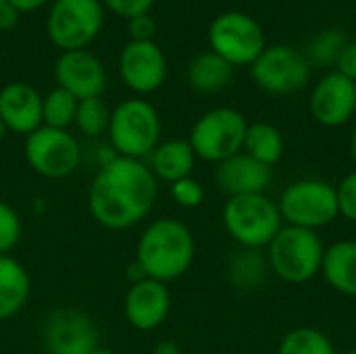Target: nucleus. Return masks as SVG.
Masks as SVG:
<instances>
[{
	"label": "nucleus",
	"instance_id": "f257e3e1",
	"mask_svg": "<svg viewBox=\"0 0 356 354\" xmlns=\"http://www.w3.org/2000/svg\"><path fill=\"white\" fill-rule=\"evenodd\" d=\"M159 179L146 161L115 156L98 167L88 192L92 219L111 232H123L144 221L154 209Z\"/></svg>",
	"mask_w": 356,
	"mask_h": 354
},
{
	"label": "nucleus",
	"instance_id": "f03ea898",
	"mask_svg": "<svg viewBox=\"0 0 356 354\" xmlns=\"http://www.w3.org/2000/svg\"><path fill=\"white\" fill-rule=\"evenodd\" d=\"M196 259L192 230L175 217H159L146 225L136 244V263L150 280L169 284L186 275Z\"/></svg>",
	"mask_w": 356,
	"mask_h": 354
},
{
	"label": "nucleus",
	"instance_id": "7ed1b4c3",
	"mask_svg": "<svg viewBox=\"0 0 356 354\" xmlns=\"http://www.w3.org/2000/svg\"><path fill=\"white\" fill-rule=\"evenodd\" d=\"M325 244L319 232L284 225L271 244L265 248V257L271 273L292 286H302L321 275Z\"/></svg>",
	"mask_w": 356,
	"mask_h": 354
},
{
	"label": "nucleus",
	"instance_id": "20e7f679",
	"mask_svg": "<svg viewBox=\"0 0 356 354\" xmlns=\"http://www.w3.org/2000/svg\"><path fill=\"white\" fill-rule=\"evenodd\" d=\"M223 227L238 248L265 250L284 227L277 202L267 194L227 198L223 204Z\"/></svg>",
	"mask_w": 356,
	"mask_h": 354
},
{
	"label": "nucleus",
	"instance_id": "39448f33",
	"mask_svg": "<svg viewBox=\"0 0 356 354\" xmlns=\"http://www.w3.org/2000/svg\"><path fill=\"white\" fill-rule=\"evenodd\" d=\"M108 144L119 156L144 161L161 142V117L144 98H127L111 113Z\"/></svg>",
	"mask_w": 356,
	"mask_h": 354
},
{
	"label": "nucleus",
	"instance_id": "423d86ee",
	"mask_svg": "<svg viewBox=\"0 0 356 354\" xmlns=\"http://www.w3.org/2000/svg\"><path fill=\"white\" fill-rule=\"evenodd\" d=\"M277 209L284 225L313 232L340 219L336 186L319 177H302L286 186L277 198Z\"/></svg>",
	"mask_w": 356,
	"mask_h": 354
},
{
	"label": "nucleus",
	"instance_id": "0eeeda50",
	"mask_svg": "<svg viewBox=\"0 0 356 354\" xmlns=\"http://www.w3.org/2000/svg\"><path fill=\"white\" fill-rule=\"evenodd\" d=\"M246 129L248 121L240 111L229 106H217L196 119L190 129L188 142L196 159L219 165L242 152Z\"/></svg>",
	"mask_w": 356,
	"mask_h": 354
},
{
	"label": "nucleus",
	"instance_id": "6e6552de",
	"mask_svg": "<svg viewBox=\"0 0 356 354\" xmlns=\"http://www.w3.org/2000/svg\"><path fill=\"white\" fill-rule=\"evenodd\" d=\"M209 44L211 50L232 67H250L267 48L261 23L242 10L217 15L209 27Z\"/></svg>",
	"mask_w": 356,
	"mask_h": 354
},
{
	"label": "nucleus",
	"instance_id": "1a4fd4ad",
	"mask_svg": "<svg viewBox=\"0 0 356 354\" xmlns=\"http://www.w3.org/2000/svg\"><path fill=\"white\" fill-rule=\"evenodd\" d=\"M104 23L100 0H54L48 13L46 29L50 42L63 52L86 50Z\"/></svg>",
	"mask_w": 356,
	"mask_h": 354
},
{
	"label": "nucleus",
	"instance_id": "9d476101",
	"mask_svg": "<svg viewBox=\"0 0 356 354\" xmlns=\"http://www.w3.org/2000/svg\"><path fill=\"white\" fill-rule=\"evenodd\" d=\"M23 154L29 169L46 179H65L81 163V146L69 129L42 125L25 138Z\"/></svg>",
	"mask_w": 356,
	"mask_h": 354
},
{
	"label": "nucleus",
	"instance_id": "9b49d317",
	"mask_svg": "<svg viewBox=\"0 0 356 354\" xmlns=\"http://www.w3.org/2000/svg\"><path fill=\"white\" fill-rule=\"evenodd\" d=\"M250 75L261 90L273 96H288L300 92L309 83L311 63L300 50L275 44L267 46L250 65Z\"/></svg>",
	"mask_w": 356,
	"mask_h": 354
},
{
	"label": "nucleus",
	"instance_id": "f8f14e48",
	"mask_svg": "<svg viewBox=\"0 0 356 354\" xmlns=\"http://www.w3.org/2000/svg\"><path fill=\"white\" fill-rule=\"evenodd\" d=\"M46 354H92L100 346L96 321L79 309H54L42 328Z\"/></svg>",
	"mask_w": 356,
	"mask_h": 354
},
{
	"label": "nucleus",
	"instance_id": "ddd939ff",
	"mask_svg": "<svg viewBox=\"0 0 356 354\" xmlns=\"http://www.w3.org/2000/svg\"><path fill=\"white\" fill-rule=\"evenodd\" d=\"M309 108L323 127H342L356 115V83L340 71H332L317 81L311 92Z\"/></svg>",
	"mask_w": 356,
	"mask_h": 354
},
{
	"label": "nucleus",
	"instance_id": "4468645a",
	"mask_svg": "<svg viewBox=\"0 0 356 354\" xmlns=\"http://www.w3.org/2000/svg\"><path fill=\"white\" fill-rule=\"evenodd\" d=\"M119 75L136 94H152L167 79V58L154 40L129 42L119 56Z\"/></svg>",
	"mask_w": 356,
	"mask_h": 354
},
{
	"label": "nucleus",
	"instance_id": "2eb2a0df",
	"mask_svg": "<svg viewBox=\"0 0 356 354\" xmlns=\"http://www.w3.org/2000/svg\"><path fill=\"white\" fill-rule=\"evenodd\" d=\"M171 313V292L169 286L150 277L129 284L123 300L125 321L138 332L159 330Z\"/></svg>",
	"mask_w": 356,
	"mask_h": 354
},
{
	"label": "nucleus",
	"instance_id": "dca6fc26",
	"mask_svg": "<svg viewBox=\"0 0 356 354\" xmlns=\"http://www.w3.org/2000/svg\"><path fill=\"white\" fill-rule=\"evenodd\" d=\"M58 88L73 94L77 100L98 98L106 90V71L100 58L86 50L63 52L54 67Z\"/></svg>",
	"mask_w": 356,
	"mask_h": 354
},
{
	"label": "nucleus",
	"instance_id": "f3484780",
	"mask_svg": "<svg viewBox=\"0 0 356 354\" xmlns=\"http://www.w3.org/2000/svg\"><path fill=\"white\" fill-rule=\"evenodd\" d=\"M273 182V169L254 161L246 152H238L232 159L223 161L215 169V184L227 196H248V194H267Z\"/></svg>",
	"mask_w": 356,
	"mask_h": 354
},
{
	"label": "nucleus",
	"instance_id": "a211bd4d",
	"mask_svg": "<svg viewBox=\"0 0 356 354\" xmlns=\"http://www.w3.org/2000/svg\"><path fill=\"white\" fill-rule=\"evenodd\" d=\"M40 92L25 83L13 81L0 90V119L8 131L19 136H29L44 125Z\"/></svg>",
	"mask_w": 356,
	"mask_h": 354
},
{
	"label": "nucleus",
	"instance_id": "6ab92c4d",
	"mask_svg": "<svg viewBox=\"0 0 356 354\" xmlns=\"http://www.w3.org/2000/svg\"><path fill=\"white\" fill-rule=\"evenodd\" d=\"M146 165L159 182H167L171 186L192 175L196 167V154L188 140L173 138L167 142H159L156 148L148 154Z\"/></svg>",
	"mask_w": 356,
	"mask_h": 354
},
{
	"label": "nucleus",
	"instance_id": "aec40b11",
	"mask_svg": "<svg viewBox=\"0 0 356 354\" xmlns=\"http://www.w3.org/2000/svg\"><path fill=\"white\" fill-rule=\"evenodd\" d=\"M321 275L334 292L356 298V240H338L325 246Z\"/></svg>",
	"mask_w": 356,
	"mask_h": 354
},
{
	"label": "nucleus",
	"instance_id": "412c9836",
	"mask_svg": "<svg viewBox=\"0 0 356 354\" xmlns=\"http://www.w3.org/2000/svg\"><path fill=\"white\" fill-rule=\"evenodd\" d=\"M31 294V277L13 255H0V321L23 311Z\"/></svg>",
	"mask_w": 356,
	"mask_h": 354
},
{
	"label": "nucleus",
	"instance_id": "4be33fe9",
	"mask_svg": "<svg viewBox=\"0 0 356 354\" xmlns=\"http://www.w3.org/2000/svg\"><path fill=\"white\" fill-rule=\"evenodd\" d=\"M227 280L236 290L242 292H254L265 286L267 275L271 273L267 257L263 250H250V248H238L229 259L225 267Z\"/></svg>",
	"mask_w": 356,
	"mask_h": 354
},
{
	"label": "nucleus",
	"instance_id": "5701e85b",
	"mask_svg": "<svg viewBox=\"0 0 356 354\" xmlns=\"http://www.w3.org/2000/svg\"><path fill=\"white\" fill-rule=\"evenodd\" d=\"M232 75L234 67L213 50L196 54L188 65V81L196 92L202 94L221 92L232 81Z\"/></svg>",
	"mask_w": 356,
	"mask_h": 354
},
{
	"label": "nucleus",
	"instance_id": "b1692460",
	"mask_svg": "<svg viewBox=\"0 0 356 354\" xmlns=\"http://www.w3.org/2000/svg\"><path fill=\"white\" fill-rule=\"evenodd\" d=\"M284 150H286V142H284L282 131L275 125H271L267 121L248 123L242 152H246L254 161L273 169L282 161Z\"/></svg>",
	"mask_w": 356,
	"mask_h": 354
},
{
	"label": "nucleus",
	"instance_id": "393cba45",
	"mask_svg": "<svg viewBox=\"0 0 356 354\" xmlns=\"http://www.w3.org/2000/svg\"><path fill=\"white\" fill-rule=\"evenodd\" d=\"M277 354H340L336 351V344L332 342V338L317 330V328H294L290 330L280 346Z\"/></svg>",
	"mask_w": 356,
	"mask_h": 354
},
{
	"label": "nucleus",
	"instance_id": "a878e982",
	"mask_svg": "<svg viewBox=\"0 0 356 354\" xmlns=\"http://www.w3.org/2000/svg\"><path fill=\"white\" fill-rule=\"evenodd\" d=\"M79 100L63 88H54L42 98V117L46 127L54 129H69L75 123Z\"/></svg>",
	"mask_w": 356,
	"mask_h": 354
},
{
	"label": "nucleus",
	"instance_id": "bb28decb",
	"mask_svg": "<svg viewBox=\"0 0 356 354\" xmlns=\"http://www.w3.org/2000/svg\"><path fill=\"white\" fill-rule=\"evenodd\" d=\"M111 113H113V108L106 106L102 96L86 98V100H79V104H77V113H75V123L73 125L86 138H98V136L108 131Z\"/></svg>",
	"mask_w": 356,
	"mask_h": 354
},
{
	"label": "nucleus",
	"instance_id": "cd10ccee",
	"mask_svg": "<svg viewBox=\"0 0 356 354\" xmlns=\"http://www.w3.org/2000/svg\"><path fill=\"white\" fill-rule=\"evenodd\" d=\"M21 215L13 204L0 200V255H10V250L21 242Z\"/></svg>",
	"mask_w": 356,
	"mask_h": 354
},
{
	"label": "nucleus",
	"instance_id": "c85d7f7f",
	"mask_svg": "<svg viewBox=\"0 0 356 354\" xmlns=\"http://www.w3.org/2000/svg\"><path fill=\"white\" fill-rule=\"evenodd\" d=\"M169 192H171L173 202L181 209H198L204 202V194H207L204 186L198 179H194L192 175L171 184Z\"/></svg>",
	"mask_w": 356,
	"mask_h": 354
},
{
	"label": "nucleus",
	"instance_id": "c756f323",
	"mask_svg": "<svg viewBox=\"0 0 356 354\" xmlns=\"http://www.w3.org/2000/svg\"><path fill=\"white\" fill-rule=\"evenodd\" d=\"M344 46H346V44H344V35H340L338 31L321 33V35L313 42L311 58H313V61H317L319 65L336 63Z\"/></svg>",
	"mask_w": 356,
	"mask_h": 354
},
{
	"label": "nucleus",
	"instance_id": "7c9ffc66",
	"mask_svg": "<svg viewBox=\"0 0 356 354\" xmlns=\"http://www.w3.org/2000/svg\"><path fill=\"white\" fill-rule=\"evenodd\" d=\"M336 198H338V215L350 223H356V169L342 177V182L336 186Z\"/></svg>",
	"mask_w": 356,
	"mask_h": 354
},
{
	"label": "nucleus",
	"instance_id": "2f4dec72",
	"mask_svg": "<svg viewBox=\"0 0 356 354\" xmlns=\"http://www.w3.org/2000/svg\"><path fill=\"white\" fill-rule=\"evenodd\" d=\"M104 10H111L117 17L131 19L144 13H150L154 0H100Z\"/></svg>",
	"mask_w": 356,
	"mask_h": 354
},
{
	"label": "nucleus",
	"instance_id": "473e14b6",
	"mask_svg": "<svg viewBox=\"0 0 356 354\" xmlns=\"http://www.w3.org/2000/svg\"><path fill=\"white\" fill-rule=\"evenodd\" d=\"M154 31H156V23L150 13L127 19V33L131 42H150L154 38Z\"/></svg>",
	"mask_w": 356,
	"mask_h": 354
},
{
	"label": "nucleus",
	"instance_id": "72a5a7b5",
	"mask_svg": "<svg viewBox=\"0 0 356 354\" xmlns=\"http://www.w3.org/2000/svg\"><path fill=\"white\" fill-rule=\"evenodd\" d=\"M336 65H338V71H340L344 77H348L350 81H355L356 83V42L346 44V46L342 48V52H340Z\"/></svg>",
	"mask_w": 356,
	"mask_h": 354
},
{
	"label": "nucleus",
	"instance_id": "f704fd0d",
	"mask_svg": "<svg viewBox=\"0 0 356 354\" xmlns=\"http://www.w3.org/2000/svg\"><path fill=\"white\" fill-rule=\"evenodd\" d=\"M19 17H21V13L13 4H8L6 0L0 2V29L2 31H8V29L17 27Z\"/></svg>",
	"mask_w": 356,
	"mask_h": 354
},
{
	"label": "nucleus",
	"instance_id": "c9c22d12",
	"mask_svg": "<svg viewBox=\"0 0 356 354\" xmlns=\"http://www.w3.org/2000/svg\"><path fill=\"white\" fill-rule=\"evenodd\" d=\"M8 4H13L19 13H31L42 8L48 0H6Z\"/></svg>",
	"mask_w": 356,
	"mask_h": 354
},
{
	"label": "nucleus",
	"instance_id": "e433bc0d",
	"mask_svg": "<svg viewBox=\"0 0 356 354\" xmlns=\"http://www.w3.org/2000/svg\"><path fill=\"white\" fill-rule=\"evenodd\" d=\"M152 354H186V353L179 348V344H177V342H173V340H161V342H156V344H154Z\"/></svg>",
	"mask_w": 356,
	"mask_h": 354
},
{
	"label": "nucleus",
	"instance_id": "4c0bfd02",
	"mask_svg": "<svg viewBox=\"0 0 356 354\" xmlns=\"http://www.w3.org/2000/svg\"><path fill=\"white\" fill-rule=\"evenodd\" d=\"M350 154H353V161H355L356 165V123L355 129H353V136H350Z\"/></svg>",
	"mask_w": 356,
	"mask_h": 354
},
{
	"label": "nucleus",
	"instance_id": "58836bf2",
	"mask_svg": "<svg viewBox=\"0 0 356 354\" xmlns=\"http://www.w3.org/2000/svg\"><path fill=\"white\" fill-rule=\"evenodd\" d=\"M6 134H8V129H6V125L2 123V119H0V142L6 138Z\"/></svg>",
	"mask_w": 356,
	"mask_h": 354
},
{
	"label": "nucleus",
	"instance_id": "ea45409f",
	"mask_svg": "<svg viewBox=\"0 0 356 354\" xmlns=\"http://www.w3.org/2000/svg\"><path fill=\"white\" fill-rule=\"evenodd\" d=\"M92 354H115V353H113V351H108V348H102V346H98V348H96V351H94Z\"/></svg>",
	"mask_w": 356,
	"mask_h": 354
},
{
	"label": "nucleus",
	"instance_id": "a19ab883",
	"mask_svg": "<svg viewBox=\"0 0 356 354\" xmlns=\"http://www.w3.org/2000/svg\"><path fill=\"white\" fill-rule=\"evenodd\" d=\"M342 354H356V348H348L346 353H342Z\"/></svg>",
	"mask_w": 356,
	"mask_h": 354
},
{
	"label": "nucleus",
	"instance_id": "79ce46f5",
	"mask_svg": "<svg viewBox=\"0 0 356 354\" xmlns=\"http://www.w3.org/2000/svg\"><path fill=\"white\" fill-rule=\"evenodd\" d=\"M188 354H200V353H188Z\"/></svg>",
	"mask_w": 356,
	"mask_h": 354
},
{
	"label": "nucleus",
	"instance_id": "37998d69",
	"mask_svg": "<svg viewBox=\"0 0 356 354\" xmlns=\"http://www.w3.org/2000/svg\"><path fill=\"white\" fill-rule=\"evenodd\" d=\"M0 2H2V0H0Z\"/></svg>",
	"mask_w": 356,
	"mask_h": 354
}]
</instances>
